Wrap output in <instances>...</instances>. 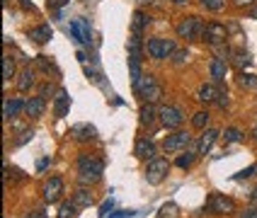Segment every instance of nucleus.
Here are the masks:
<instances>
[{
	"mask_svg": "<svg viewBox=\"0 0 257 218\" xmlns=\"http://www.w3.org/2000/svg\"><path fill=\"white\" fill-rule=\"evenodd\" d=\"M197 155H199V145H189V150H185L180 158L175 160V165L182 167V170H187V167H192V162L197 160Z\"/></svg>",
	"mask_w": 257,
	"mask_h": 218,
	"instance_id": "18",
	"label": "nucleus"
},
{
	"mask_svg": "<svg viewBox=\"0 0 257 218\" xmlns=\"http://www.w3.org/2000/svg\"><path fill=\"white\" fill-rule=\"evenodd\" d=\"M216 138H218V131L216 129H206L204 131V136L199 138V155H206L211 148H214V143H216Z\"/></svg>",
	"mask_w": 257,
	"mask_h": 218,
	"instance_id": "15",
	"label": "nucleus"
},
{
	"mask_svg": "<svg viewBox=\"0 0 257 218\" xmlns=\"http://www.w3.org/2000/svg\"><path fill=\"white\" fill-rule=\"evenodd\" d=\"M141 54H143V39H141V34H131V39H128V56L141 58Z\"/></svg>",
	"mask_w": 257,
	"mask_h": 218,
	"instance_id": "24",
	"label": "nucleus"
},
{
	"mask_svg": "<svg viewBox=\"0 0 257 218\" xmlns=\"http://www.w3.org/2000/svg\"><path fill=\"white\" fill-rule=\"evenodd\" d=\"M255 172H257V165H252V167H247V170H243V172L235 174V179H245V177H252Z\"/></svg>",
	"mask_w": 257,
	"mask_h": 218,
	"instance_id": "41",
	"label": "nucleus"
},
{
	"mask_svg": "<svg viewBox=\"0 0 257 218\" xmlns=\"http://www.w3.org/2000/svg\"><path fill=\"white\" fill-rule=\"evenodd\" d=\"M153 83H156V78H153V75H151V73H148V75H141V78H139V80H136V83H134V92H136V95H139V97H141L143 92H146V90H148V87L153 85Z\"/></svg>",
	"mask_w": 257,
	"mask_h": 218,
	"instance_id": "25",
	"label": "nucleus"
},
{
	"mask_svg": "<svg viewBox=\"0 0 257 218\" xmlns=\"http://www.w3.org/2000/svg\"><path fill=\"white\" fill-rule=\"evenodd\" d=\"M250 17H252V20H257V5L252 8V10H250Z\"/></svg>",
	"mask_w": 257,
	"mask_h": 218,
	"instance_id": "50",
	"label": "nucleus"
},
{
	"mask_svg": "<svg viewBox=\"0 0 257 218\" xmlns=\"http://www.w3.org/2000/svg\"><path fill=\"white\" fill-rule=\"evenodd\" d=\"M146 51H148V56L153 58V61H163V39H160V37L148 39V44H146Z\"/></svg>",
	"mask_w": 257,
	"mask_h": 218,
	"instance_id": "22",
	"label": "nucleus"
},
{
	"mask_svg": "<svg viewBox=\"0 0 257 218\" xmlns=\"http://www.w3.org/2000/svg\"><path fill=\"white\" fill-rule=\"evenodd\" d=\"M238 85L245 87V90L257 87V75H252V73H240V75H238Z\"/></svg>",
	"mask_w": 257,
	"mask_h": 218,
	"instance_id": "30",
	"label": "nucleus"
},
{
	"mask_svg": "<svg viewBox=\"0 0 257 218\" xmlns=\"http://www.w3.org/2000/svg\"><path fill=\"white\" fill-rule=\"evenodd\" d=\"M156 104H151V102H146L141 109H139V121H141V126H151L153 121H156Z\"/></svg>",
	"mask_w": 257,
	"mask_h": 218,
	"instance_id": "19",
	"label": "nucleus"
},
{
	"mask_svg": "<svg viewBox=\"0 0 257 218\" xmlns=\"http://www.w3.org/2000/svg\"><path fill=\"white\" fill-rule=\"evenodd\" d=\"M189 133L187 131H175L172 136H168L165 141H163V150L165 153H177L180 148H185V145H189Z\"/></svg>",
	"mask_w": 257,
	"mask_h": 218,
	"instance_id": "9",
	"label": "nucleus"
},
{
	"mask_svg": "<svg viewBox=\"0 0 257 218\" xmlns=\"http://www.w3.org/2000/svg\"><path fill=\"white\" fill-rule=\"evenodd\" d=\"M187 58H189L187 51H175V54H172V63H175V66H185Z\"/></svg>",
	"mask_w": 257,
	"mask_h": 218,
	"instance_id": "38",
	"label": "nucleus"
},
{
	"mask_svg": "<svg viewBox=\"0 0 257 218\" xmlns=\"http://www.w3.org/2000/svg\"><path fill=\"white\" fill-rule=\"evenodd\" d=\"M148 25H151V17L143 13V10H136V13H134V20H131V29H134V34H141Z\"/></svg>",
	"mask_w": 257,
	"mask_h": 218,
	"instance_id": "21",
	"label": "nucleus"
},
{
	"mask_svg": "<svg viewBox=\"0 0 257 218\" xmlns=\"http://www.w3.org/2000/svg\"><path fill=\"white\" fill-rule=\"evenodd\" d=\"M75 203L73 201H66V203H61V208H58V218H73L75 216Z\"/></svg>",
	"mask_w": 257,
	"mask_h": 218,
	"instance_id": "34",
	"label": "nucleus"
},
{
	"mask_svg": "<svg viewBox=\"0 0 257 218\" xmlns=\"http://www.w3.org/2000/svg\"><path fill=\"white\" fill-rule=\"evenodd\" d=\"M177 49H175V42L172 39H163V58H172Z\"/></svg>",
	"mask_w": 257,
	"mask_h": 218,
	"instance_id": "37",
	"label": "nucleus"
},
{
	"mask_svg": "<svg viewBox=\"0 0 257 218\" xmlns=\"http://www.w3.org/2000/svg\"><path fill=\"white\" fill-rule=\"evenodd\" d=\"M216 104H218L221 109H226V107H228V92H226V90H218V95H216Z\"/></svg>",
	"mask_w": 257,
	"mask_h": 218,
	"instance_id": "40",
	"label": "nucleus"
},
{
	"mask_svg": "<svg viewBox=\"0 0 257 218\" xmlns=\"http://www.w3.org/2000/svg\"><path fill=\"white\" fill-rule=\"evenodd\" d=\"M160 121H163V126H168V129H177V126H182V121H185V114H182V109H177V107H172V104H165V107H160Z\"/></svg>",
	"mask_w": 257,
	"mask_h": 218,
	"instance_id": "6",
	"label": "nucleus"
},
{
	"mask_svg": "<svg viewBox=\"0 0 257 218\" xmlns=\"http://www.w3.org/2000/svg\"><path fill=\"white\" fill-rule=\"evenodd\" d=\"M134 211H116V213H109V218H126V216H131Z\"/></svg>",
	"mask_w": 257,
	"mask_h": 218,
	"instance_id": "45",
	"label": "nucleus"
},
{
	"mask_svg": "<svg viewBox=\"0 0 257 218\" xmlns=\"http://www.w3.org/2000/svg\"><path fill=\"white\" fill-rule=\"evenodd\" d=\"M158 218H177V203H163L158 211Z\"/></svg>",
	"mask_w": 257,
	"mask_h": 218,
	"instance_id": "32",
	"label": "nucleus"
},
{
	"mask_svg": "<svg viewBox=\"0 0 257 218\" xmlns=\"http://www.w3.org/2000/svg\"><path fill=\"white\" fill-rule=\"evenodd\" d=\"M177 34H180V39H199L204 34V25L199 17H185L177 25Z\"/></svg>",
	"mask_w": 257,
	"mask_h": 218,
	"instance_id": "4",
	"label": "nucleus"
},
{
	"mask_svg": "<svg viewBox=\"0 0 257 218\" xmlns=\"http://www.w3.org/2000/svg\"><path fill=\"white\" fill-rule=\"evenodd\" d=\"M250 63H252V58L247 56V54H243V51H240V54H233V66L240 73H243V68H247Z\"/></svg>",
	"mask_w": 257,
	"mask_h": 218,
	"instance_id": "31",
	"label": "nucleus"
},
{
	"mask_svg": "<svg viewBox=\"0 0 257 218\" xmlns=\"http://www.w3.org/2000/svg\"><path fill=\"white\" fill-rule=\"evenodd\" d=\"M240 138H243V133H240L238 129H233V126L223 131V141H226V143H238Z\"/></svg>",
	"mask_w": 257,
	"mask_h": 218,
	"instance_id": "35",
	"label": "nucleus"
},
{
	"mask_svg": "<svg viewBox=\"0 0 257 218\" xmlns=\"http://www.w3.org/2000/svg\"><path fill=\"white\" fill-rule=\"evenodd\" d=\"M20 5H22V8H25V10H34V5H32V3H29V0H20Z\"/></svg>",
	"mask_w": 257,
	"mask_h": 218,
	"instance_id": "46",
	"label": "nucleus"
},
{
	"mask_svg": "<svg viewBox=\"0 0 257 218\" xmlns=\"http://www.w3.org/2000/svg\"><path fill=\"white\" fill-rule=\"evenodd\" d=\"M250 3H252V0H235V5H238V8H243V5H250Z\"/></svg>",
	"mask_w": 257,
	"mask_h": 218,
	"instance_id": "49",
	"label": "nucleus"
},
{
	"mask_svg": "<svg viewBox=\"0 0 257 218\" xmlns=\"http://www.w3.org/2000/svg\"><path fill=\"white\" fill-rule=\"evenodd\" d=\"M49 92H51V85H44V87H42V97H44V100L49 97Z\"/></svg>",
	"mask_w": 257,
	"mask_h": 218,
	"instance_id": "47",
	"label": "nucleus"
},
{
	"mask_svg": "<svg viewBox=\"0 0 257 218\" xmlns=\"http://www.w3.org/2000/svg\"><path fill=\"white\" fill-rule=\"evenodd\" d=\"M44 109H46V100H44L42 95H37V97H29L27 104H25V112H27V116H32V119L42 116Z\"/></svg>",
	"mask_w": 257,
	"mask_h": 218,
	"instance_id": "13",
	"label": "nucleus"
},
{
	"mask_svg": "<svg viewBox=\"0 0 257 218\" xmlns=\"http://www.w3.org/2000/svg\"><path fill=\"white\" fill-rule=\"evenodd\" d=\"M13 75H15V58L10 54H5L3 56V80L8 83V80H13Z\"/></svg>",
	"mask_w": 257,
	"mask_h": 218,
	"instance_id": "27",
	"label": "nucleus"
},
{
	"mask_svg": "<svg viewBox=\"0 0 257 218\" xmlns=\"http://www.w3.org/2000/svg\"><path fill=\"white\" fill-rule=\"evenodd\" d=\"M32 136H34V131H25V133H22V136H20V138H17V145L27 143V141H29V138H32Z\"/></svg>",
	"mask_w": 257,
	"mask_h": 218,
	"instance_id": "43",
	"label": "nucleus"
},
{
	"mask_svg": "<svg viewBox=\"0 0 257 218\" xmlns=\"http://www.w3.org/2000/svg\"><path fill=\"white\" fill-rule=\"evenodd\" d=\"M102 170H104V162L95 155H80L78 158V179L80 184H95L100 182Z\"/></svg>",
	"mask_w": 257,
	"mask_h": 218,
	"instance_id": "1",
	"label": "nucleus"
},
{
	"mask_svg": "<svg viewBox=\"0 0 257 218\" xmlns=\"http://www.w3.org/2000/svg\"><path fill=\"white\" fill-rule=\"evenodd\" d=\"M216 95H218V90L214 87V83H201L199 90H197V100L199 102H216Z\"/></svg>",
	"mask_w": 257,
	"mask_h": 218,
	"instance_id": "20",
	"label": "nucleus"
},
{
	"mask_svg": "<svg viewBox=\"0 0 257 218\" xmlns=\"http://www.w3.org/2000/svg\"><path fill=\"white\" fill-rule=\"evenodd\" d=\"M201 5H204L206 10H211V13H218V10L226 8V0H201Z\"/></svg>",
	"mask_w": 257,
	"mask_h": 218,
	"instance_id": "36",
	"label": "nucleus"
},
{
	"mask_svg": "<svg viewBox=\"0 0 257 218\" xmlns=\"http://www.w3.org/2000/svg\"><path fill=\"white\" fill-rule=\"evenodd\" d=\"M168 170H170V162L165 158L148 160V165H146V182L148 184H160L168 177Z\"/></svg>",
	"mask_w": 257,
	"mask_h": 218,
	"instance_id": "2",
	"label": "nucleus"
},
{
	"mask_svg": "<svg viewBox=\"0 0 257 218\" xmlns=\"http://www.w3.org/2000/svg\"><path fill=\"white\" fill-rule=\"evenodd\" d=\"M25 104H27V102H22L20 97H8V100L3 102V116H5V121L15 119V116L25 109Z\"/></svg>",
	"mask_w": 257,
	"mask_h": 218,
	"instance_id": "11",
	"label": "nucleus"
},
{
	"mask_svg": "<svg viewBox=\"0 0 257 218\" xmlns=\"http://www.w3.org/2000/svg\"><path fill=\"white\" fill-rule=\"evenodd\" d=\"M226 71H228V66H226L223 58H211L209 73H211V78H214L216 83H223V80H226Z\"/></svg>",
	"mask_w": 257,
	"mask_h": 218,
	"instance_id": "14",
	"label": "nucleus"
},
{
	"mask_svg": "<svg viewBox=\"0 0 257 218\" xmlns=\"http://www.w3.org/2000/svg\"><path fill=\"white\" fill-rule=\"evenodd\" d=\"M192 126L194 129H206L209 126V112H197L192 116Z\"/></svg>",
	"mask_w": 257,
	"mask_h": 218,
	"instance_id": "33",
	"label": "nucleus"
},
{
	"mask_svg": "<svg viewBox=\"0 0 257 218\" xmlns=\"http://www.w3.org/2000/svg\"><path fill=\"white\" fill-rule=\"evenodd\" d=\"M206 211L214 213V216H228V213L235 211V203H233V199H228V196L216 194L214 191V194L206 199Z\"/></svg>",
	"mask_w": 257,
	"mask_h": 218,
	"instance_id": "3",
	"label": "nucleus"
},
{
	"mask_svg": "<svg viewBox=\"0 0 257 218\" xmlns=\"http://www.w3.org/2000/svg\"><path fill=\"white\" fill-rule=\"evenodd\" d=\"M172 3H187V0H172Z\"/></svg>",
	"mask_w": 257,
	"mask_h": 218,
	"instance_id": "52",
	"label": "nucleus"
},
{
	"mask_svg": "<svg viewBox=\"0 0 257 218\" xmlns=\"http://www.w3.org/2000/svg\"><path fill=\"white\" fill-rule=\"evenodd\" d=\"M112 208H114V199H107V201L100 206V218H107L112 213Z\"/></svg>",
	"mask_w": 257,
	"mask_h": 218,
	"instance_id": "39",
	"label": "nucleus"
},
{
	"mask_svg": "<svg viewBox=\"0 0 257 218\" xmlns=\"http://www.w3.org/2000/svg\"><path fill=\"white\" fill-rule=\"evenodd\" d=\"M128 75H131V83H136L139 78H141V58H134L128 56Z\"/></svg>",
	"mask_w": 257,
	"mask_h": 218,
	"instance_id": "29",
	"label": "nucleus"
},
{
	"mask_svg": "<svg viewBox=\"0 0 257 218\" xmlns=\"http://www.w3.org/2000/svg\"><path fill=\"white\" fill-rule=\"evenodd\" d=\"M252 201L257 203V189H255V191H252Z\"/></svg>",
	"mask_w": 257,
	"mask_h": 218,
	"instance_id": "51",
	"label": "nucleus"
},
{
	"mask_svg": "<svg viewBox=\"0 0 257 218\" xmlns=\"http://www.w3.org/2000/svg\"><path fill=\"white\" fill-rule=\"evenodd\" d=\"M49 162H51V158H44V160H39V170H44V167H46Z\"/></svg>",
	"mask_w": 257,
	"mask_h": 218,
	"instance_id": "48",
	"label": "nucleus"
},
{
	"mask_svg": "<svg viewBox=\"0 0 257 218\" xmlns=\"http://www.w3.org/2000/svg\"><path fill=\"white\" fill-rule=\"evenodd\" d=\"M71 133L75 136V141H92V138L97 136L95 126H90V124H78V126L71 129Z\"/></svg>",
	"mask_w": 257,
	"mask_h": 218,
	"instance_id": "16",
	"label": "nucleus"
},
{
	"mask_svg": "<svg viewBox=\"0 0 257 218\" xmlns=\"http://www.w3.org/2000/svg\"><path fill=\"white\" fill-rule=\"evenodd\" d=\"M68 0H49V8H54V10H58V8H63Z\"/></svg>",
	"mask_w": 257,
	"mask_h": 218,
	"instance_id": "44",
	"label": "nucleus"
},
{
	"mask_svg": "<svg viewBox=\"0 0 257 218\" xmlns=\"http://www.w3.org/2000/svg\"><path fill=\"white\" fill-rule=\"evenodd\" d=\"M42 194H44V201H49V203L58 201L61 194H63V179H61V177H49V179L44 182Z\"/></svg>",
	"mask_w": 257,
	"mask_h": 218,
	"instance_id": "8",
	"label": "nucleus"
},
{
	"mask_svg": "<svg viewBox=\"0 0 257 218\" xmlns=\"http://www.w3.org/2000/svg\"><path fill=\"white\" fill-rule=\"evenodd\" d=\"M73 203H75L78 208H87V206L92 203V194H90V189H85V187L75 189V194H73Z\"/></svg>",
	"mask_w": 257,
	"mask_h": 218,
	"instance_id": "23",
	"label": "nucleus"
},
{
	"mask_svg": "<svg viewBox=\"0 0 257 218\" xmlns=\"http://www.w3.org/2000/svg\"><path fill=\"white\" fill-rule=\"evenodd\" d=\"M27 37L32 39V42H37V44H46V42H51L54 32H51V25H39V27L29 29Z\"/></svg>",
	"mask_w": 257,
	"mask_h": 218,
	"instance_id": "12",
	"label": "nucleus"
},
{
	"mask_svg": "<svg viewBox=\"0 0 257 218\" xmlns=\"http://www.w3.org/2000/svg\"><path fill=\"white\" fill-rule=\"evenodd\" d=\"M32 85H34V73L29 71V68H25L22 75H20V80H17V87H20L22 92H27V90H32Z\"/></svg>",
	"mask_w": 257,
	"mask_h": 218,
	"instance_id": "28",
	"label": "nucleus"
},
{
	"mask_svg": "<svg viewBox=\"0 0 257 218\" xmlns=\"http://www.w3.org/2000/svg\"><path fill=\"white\" fill-rule=\"evenodd\" d=\"M240 218H257V206H250V208H245Z\"/></svg>",
	"mask_w": 257,
	"mask_h": 218,
	"instance_id": "42",
	"label": "nucleus"
},
{
	"mask_svg": "<svg viewBox=\"0 0 257 218\" xmlns=\"http://www.w3.org/2000/svg\"><path fill=\"white\" fill-rule=\"evenodd\" d=\"M68 107H71V97H68V92H66V90H58L56 92V104H54V112H56L58 119L68 114Z\"/></svg>",
	"mask_w": 257,
	"mask_h": 218,
	"instance_id": "17",
	"label": "nucleus"
},
{
	"mask_svg": "<svg viewBox=\"0 0 257 218\" xmlns=\"http://www.w3.org/2000/svg\"><path fill=\"white\" fill-rule=\"evenodd\" d=\"M134 155H136V158H141V160L158 158L156 155V143H153L151 138H139L136 145H134Z\"/></svg>",
	"mask_w": 257,
	"mask_h": 218,
	"instance_id": "10",
	"label": "nucleus"
},
{
	"mask_svg": "<svg viewBox=\"0 0 257 218\" xmlns=\"http://www.w3.org/2000/svg\"><path fill=\"white\" fill-rule=\"evenodd\" d=\"M146 102H151V104H156V102H160V97H163V87L158 85V83H153V85L148 87L146 92L141 95Z\"/></svg>",
	"mask_w": 257,
	"mask_h": 218,
	"instance_id": "26",
	"label": "nucleus"
},
{
	"mask_svg": "<svg viewBox=\"0 0 257 218\" xmlns=\"http://www.w3.org/2000/svg\"><path fill=\"white\" fill-rule=\"evenodd\" d=\"M201 39L209 44V46H218V44H226V39H228V29L223 27L221 22H209V25L204 27V34H201Z\"/></svg>",
	"mask_w": 257,
	"mask_h": 218,
	"instance_id": "5",
	"label": "nucleus"
},
{
	"mask_svg": "<svg viewBox=\"0 0 257 218\" xmlns=\"http://www.w3.org/2000/svg\"><path fill=\"white\" fill-rule=\"evenodd\" d=\"M68 29H71V34L80 44H85V46H90V44H92V29H90V22H87L85 17H78V20H73Z\"/></svg>",
	"mask_w": 257,
	"mask_h": 218,
	"instance_id": "7",
	"label": "nucleus"
}]
</instances>
